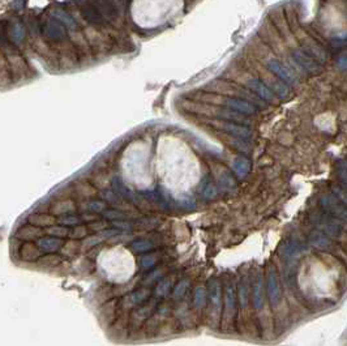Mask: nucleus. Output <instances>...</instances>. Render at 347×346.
I'll list each match as a JSON object with an SVG mask.
<instances>
[{"label":"nucleus","instance_id":"obj_15","mask_svg":"<svg viewBox=\"0 0 347 346\" xmlns=\"http://www.w3.org/2000/svg\"><path fill=\"white\" fill-rule=\"evenodd\" d=\"M231 144H233L234 148L238 149L239 152H243V153H250L251 152V145L248 144V141H247V140H243V138L234 137L233 140H231Z\"/></svg>","mask_w":347,"mask_h":346},{"label":"nucleus","instance_id":"obj_1","mask_svg":"<svg viewBox=\"0 0 347 346\" xmlns=\"http://www.w3.org/2000/svg\"><path fill=\"white\" fill-rule=\"evenodd\" d=\"M311 221L320 231H323L328 236H337L342 231V225L337 220L329 217L328 213H316V217H311Z\"/></svg>","mask_w":347,"mask_h":346},{"label":"nucleus","instance_id":"obj_7","mask_svg":"<svg viewBox=\"0 0 347 346\" xmlns=\"http://www.w3.org/2000/svg\"><path fill=\"white\" fill-rule=\"evenodd\" d=\"M233 170L238 178H240V179L246 178L251 171L250 159L246 157H238L233 162Z\"/></svg>","mask_w":347,"mask_h":346},{"label":"nucleus","instance_id":"obj_12","mask_svg":"<svg viewBox=\"0 0 347 346\" xmlns=\"http://www.w3.org/2000/svg\"><path fill=\"white\" fill-rule=\"evenodd\" d=\"M217 195H218V190L215 187V184L213 183V179L206 178V180L202 184L201 196L204 199H206V200H212V199L217 198Z\"/></svg>","mask_w":347,"mask_h":346},{"label":"nucleus","instance_id":"obj_18","mask_svg":"<svg viewBox=\"0 0 347 346\" xmlns=\"http://www.w3.org/2000/svg\"><path fill=\"white\" fill-rule=\"evenodd\" d=\"M332 192H333V196H336L341 203L347 205V190L341 188L340 186H333L332 187Z\"/></svg>","mask_w":347,"mask_h":346},{"label":"nucleus","instance_id":"obj_20","mask_svg":"<svg viewBox=\"0 0 347 346\" xmlns=\"http://www.w3.org/2000/svg\"><path fill=\"white\" fill-rule=\"evenodd\" d=\"M273 89H274L275 92H277V94L281 98H285L286 96H287V94H288L287 87H285L283 84H277V83H275L274 84V88H273Z\"/></svg>","mask_w":347,"mask_h":346},{"label":"nucleus","instance_id":"obj_10","mask_svg":"<svg viewBox=\"0 0 347 346\" xmlns=\"http://www.w3.org/2000/svg\"><path fill=\"white\" fill-rule=\"evenodd\" d=\"M219 186H221V188H222L223 191H226V192H230V194H233V192H235L236 191V182L235 179H234L233 174L230 173V171H223L222 174H221V177H219Z\"/></svg>","mask_w":347,"mask_h":346},{"label":"nucleus","instance_id":"obj_5","mask_svg":"<svg viewBox=\"0 0 347 346\" xmlns=\"http://www.w3.org/2000/svg\"><path fill=\"white\" fill-rule=\"evenodd\" d=\"M309 244H312L313 247H316L317 249H328L332 244L330 242V236H328L327 234H324L323 231H313L311 235H309Z\"/></svg>","mask_w":347,"mask_h":346},{"label":"nucleus","instance_id":"obj_11","mask_svg":"<svg viewBox=\"0 0 347 346\" xmlns=\"http://www.w3.org/2000/svg\"><path fill=\"white\" fill-rule=\"evenodd\" d=\"M262 280L259 274L256 282L254 286V305L257 310H260L264 306V286H262Z\"/></svg>","mask_w":347,"mask_h":346},{"label":"nucleus","instance_id":"obj_2","mask_svg":"<svg viewBox=\"0 0 347 346\" xmlns=\"http://www.w3.org/2000/svg\"><path fill=\"white\" fill-rule=\"evenodd\" d=\"M320 205L328 215L347 220V205L341 203L333 195H324L323 198L320 199Z\"/></svg>","mask_w":347,"mask_h":346},{"label":"nucleus","instance_id":"obj_14","mask_svg":"<svg viewBox=\"0 0 347 346\" xmlns=\"http://www.w3.org/2000/svg\"><path fill=\"white\" fill-rule=\"evenodd\" d=\"M219 118L226 119V120L229 121H235V123H247V120L244 119L243 114H240V113H238V114H234L233 110H227V111H219L218 114Z\"/></svg>","mask_w":347,"mask_h":346},{"label":"nucleus","instance_id":"obj_17","mask_svg":"<svg viewBox=\"0 0 347 346\" xmlns=\"http://www.w3.org/2000/svg\"><path fill=\"white\" fill-rule=\"evenodd\" d=\"M337 174L340 177L341 182L344 183V186L347 190V163H345L344 161H340L337 165Z\"/></svg>","mask_w":347,"mask_h":346},{"label":"nucleus","instance_id":"obj_13","mask_svg":"<svg viewBox=\"0 0 347 346\" xmlns=\"http://www.w3.org/2000/svg\"><path fill=\"white\" fill-rule=\"evenodd\" d=\"M234 303H235V290H234L233 285H230L226 290V298H225V314L229 315L234 310Z\"/></svg>","mask_w":347,"mask_h":346},{"label":"nucleus","instance_id":"obj_6","mask_svg":"<svg viewBox=\"0 0 347 346\" xmlns=\"http://www.w3.org/2000/svg\"><path fill=\"white\" fill-rule=\"evenodd\" d=\"M267 294H269L271 303H277L279 301V297H281L277 277H275V272L273 269L269 270V276H267Z\"/></svg>","mask_w":347,"mask_h":346},{"label":"nucleus","instance_id":"obj_3","mask_svg":"<svg viewBox=\"0 0 347 346\" xmlns=\"http://www.w3.org/2000/svg\"><path fill=\"white\" fill-rule=\"evenodd\" d=\"M221 129L223 132H226L227 135H230L231 137H238L243 138V140H251L254 133L251 131L247 125L239 124V123H235V121H225L221 124Z\"/></svg>","mask_w":347,"mask_h":346},{"label":"nucleus","instance_id":"obj_9","mask_svg":"<svg viewBox=\"0 0 347 346\" xmlns=\"http://www.w3.org/2000/svg\"><path fill=\"white\" fill-rule=\"evenodd\" d=\"M210 302L215 312L221 311V305H222V291L221 286L217 281H213L210 286Z\"/></svg>","mask_w":347,"mask_h":346},{"label":"nucleus","instance_id":"obj_4","mask_svg":"<svg viewBox=\"0 0 347 346\" xmlns=\"http://www.w3.org/2000/svg\"><path fill=\"white\" fill-rule=\"evenodd\" d=\"M225 106L227 109H230V110L236 111V113H240V114L243 115L256 114L257 111L256 106H254L250 102H247V101L238 100V98H227L225 101Z\"/></svg>","mask_w":347,"mask_h":346},{"label":"nucleus","instance_id":"obj_19","mask_svg":"<svg viewBox=\"0 0 347 346\" xmlns=\"http://www.w3.org/2000/svg\"><path fill=\"white\" fill-rule=\"evenodd\" d=\"M271 69H273V71H274V72L277 73V75H279V76H281L282 79H286V80H288V81H291V80H292L291 75H290V73H288L287 71H286V69L283 68V67L279 66L278 63H273V64H271Z\"/></svg>","mask_w":347,"mask_h":346},{"label":"nucleus","instance_id":"obj_16","mask_svg":"<svg viewBox=\"0 0 347 346\" xmlns=\"http://www.w3.org/2000/svg\"><path fill=\"white\" fill-rule=\"evenodd\" d=\"M205 289L204 287H197L194 290V298H193V306L196 308H201L204 306L205 302Z\"/></svg>","mask_w":347,"mask_h":346},{"label":"nucleus","instance_id":"obj_8","mask_svg":"<svg viewBox=\"0 0 347 346\" xmlns=\"http://www.w3.org/2000/svg\"><path fill=\"white\" fill-rule=\"evenodd\" d=\"M248 87H250L252 90H255V92H256V93L259 94L262 100L265 101L274 100V94L271 93L270 90L267 89L264 84H261L260 81H257V80H251V81H248Z\"/></svg>","mask_w":347,"mask_h":346}]
</instances>
